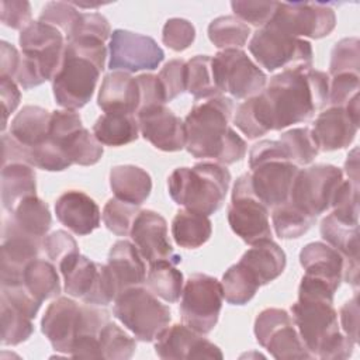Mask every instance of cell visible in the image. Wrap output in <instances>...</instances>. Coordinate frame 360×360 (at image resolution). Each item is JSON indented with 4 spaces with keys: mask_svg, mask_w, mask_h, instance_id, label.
<instances>
[{
    "mask_svg": "<svg viewBox=\"0 0 360 360\" xmlns=\"http://www.w3.org/2000/svg\"><path fill=\"white\" fill-rule=\"evenodd\" d=\"M21 53L17 51V48L6 41H1L0 44V77H15L17 69L20 66Z\"/></svg>",
    "mask_w": 360,
    "mask_h": 360,
    "instance_id": "62",
    "label": "cell"
},
{
    "mask_svg": "<svg viewBox=\"0 0 360 360\" xmlns=\"http://www.w3.org/2000/svg\"><path fill=\"white\" fill-rule=\"evenodd\" d=\"M139 132L155 148L177 152L186 148L184 121L166 105H153L136 114Z\"/></svg>",
    "mask_w": 360,
    "mask_h": 360,
    "instance_id": "20",
    "label": "cell"
},
{
    "mask_svg": "<svg viewBox=\"0 0 360 360\" xmlns=\"http://www.w3.org/2000/svg\"><path fill=\"white\" fill-rule=\"evenodd\" d=\"M249 51L259 65L269 72L312 68L311 44L278 30L270 22L255 32L249 42Z\"/></svg>",
    "mask_w": 360,
    "mask_h": 360,
    "instance_id": "7",
    "label": "cell"
},
{
    "mask_svg": "<svg viewBox=\"0 0 360 360\" xmlns=\"http://www.w3.org/2000/svg\"><path fill=\"white\" fill-rule=\"evenodd\" d=\"M321 235L346 260H359V225L345 224L329 214L321 222Z\"/></svg>",
    "mask_w": 360,
    "mask_h": 360,
    "instance_id": "38",
    "label": "cell"
},
{
    "mask_svg": "<svg viewBox=\"0 0 360 360\" xmlns=\"http://www.w3.org/2000/svg\"><path fill=\"white\" fill-rule=\"evenodd\" d=\"M359 149L354 148L349 155H347V159H346V163H345V172L346 174L349 176V180L359 184Z\"/></svg>",
    "mask_w": 360,
    "mask_h": 360,
    "instance_id": "63",
    "label": "cell"
},
{
    "mask_svg": "<svg viewBox=\"0 0 360 360\" xmlns=\"http://www.w3.org/2000/svg\"><path fill=\"white\" fill-rule=\"evenodd\" d=\"M0 98H1V107H3V124L1 131L6 129L8 115L18 107L21 93L18 90V84L15 80L8 77H0Z\"/></svg>",
    "mask_w": 360,
    "mask_h": 360,
    "instance_id": "61",
    "label": "cell"
},
{
    "mask_svg": "<svg viewBox=\"0 0 360 360\" xmlns=\"http://www.w3.org/2000/svg\"><path fill=\"white\" fill-rule=\"evenodd\" d=\"M359 129V117L343 107H330L322 111L311 131L319 150L332 152L349 146Z\"/></svg>",
    "mask_w": 360,
    "mask_h": 360,
    "instance_id": "23",
    "label": "cell"
},
{
    "mask_svg": "<svg viewBox=\"0 0 360 360\" xmlns=\"http://www.w3.org/2000/svg\"><path fill=\"white\" fill-rule=\"evenodd\" d=\"M342 181L343 172L332 165L301 169L294 179L288 201L316 218L330 208Z\"/></svg>",
    "mask_w": 360,
    "mask_h": 360,
    "instance_id": "12",
    "label": "cell"
},
{
    "mask_svg": "<svg viewBox=\"0 0 360 360\" xmlns=\"http://www.w3.org/2000/svg\"><path fill=\"white\" fill-rule=\"evenodd\" d=\"M360 76L353 73H340L329 82V98L332 107H346L353 98L359 97Z\"/></svg>",
    "mask_w": 360,
    "mask_h": 360,
    "instance_id": "54",
    "label": "cell"
},
{
    "mask_svg": "<svg viewBox=\"0 0 360 360\" xmlns=\"http://www.w3.org/2000/svg\"><path fill=\"white\" fill-rule=\"evenodd\" d=\"M138 214L139 205L114 197L105 202L101 217L108 231L118 236H127L131 233L132 224Z\"/></svg>",
    "mask_w": 360,
    "mask_h": 360,
    "instance_id": "47",
    "label": "cell"
},
{
    "mask_svg": "<svg viewBox=\"0 0 360 360\" xmlns=\"http://www.w3.org/2000/svg\"><path fill=\"white\" fill-rule=\"evenodd\" d=\"M278 141L284 145L290 159L297 166L311 163L319 152V148L312 135V131L311 128H307V127L292 128L290 131H285L284 134L280 135Z\"/></svg>",
    "mask_w": 360,
    "mask_h": 360,
    "instance_id": "46",
    "label": "cell"
},
{
    "mask_svg": "<svg viewBox=\"0 0 360 360\" xmlns=\"http://www.w3.org/2000/svg\"><path fill=\"white\" fill-rule=\"evenodd\" d=\"M221 287L226 302L232 305H245L255 297L260 284L255 276L238 262L224 273Z\"/></svg>",
    "mask_w": 360,
    "mask_h": 360,
    "instance_id": "39",
    "label": "cell"
},
{
    "mask_svg": "<svg viewBox=\"0 0 360 360\" xmlns=\"http://www.w3.org/2000/svg\"><path fill=\"white\" fill-rule=\"evenodd\" d=\"M145 281L148 288L166 302L179 301L183 292V274L176 269V263L169 260L150 263Z\"/></svg>",
    "mask_w": 360,
    "mask_h": 360,
    "instance_id": "37",
    "label": "cell"
},
{
    "mask_svg": "<svg viewBox=\"0 0 360 360\" xmlns=\"http://www.w3.org/2000/svg\"><path fill=\"white\" fill-rule=\"evenodd\" d=\"M44 249L52 263L58 266L68 257L79 253V246L75 238L66 231H55L44 238Z\"/></svg>",
    "mask_w": 360,
    "mask_h": 360,
    "instance_id": "55",
    "label": "cell"
},
{
    "mask_svg": "<svg viewBox=\"0 0 360 360\" xmlns=\"http://www.w3.org/2000/svg\"><path fill=\"white\" fill-rule=\"evenodd\" d=\"M229 184V170L210 162L177 167L167 179L169 194L176 204L207 217L222 207Z\"/></svg>",
    "mask_w": 360,
    "mask_h": 360,
    "instance_id": "5",
    "label": "cell"
},
{
    "mask_svg": "<svg viewBox=\"0 0 360 360\" xmlns=\"http://www.w3.org/2000/svg\"><path fill=\"white\" fill-rule=\"evenodd\" d=\"M239 263L255 276L260 285H264L281 276L287 264V257L276 242L267 239L252 245L243 253Z\"/></svg>",
    "mask_w": 360,
    "mask_h": 360,
    "instance_id": "28",
    "label": "cell"
},
{
    "mask_svg": "<svg viewBox=\"0 0 360 360\" xmlns=\"http://www.w3.org/2000/svg\"><path fill=\"white\" fill-rule=\"evenodd\" d=\"M165 90L166 101L174 100L181 93L187 91V62L183 59L169 60L158 75Z\"/></svg>",
    "mask_w": 360,
    "mask_h": 360,
    "instance_id": "51",
    "label": "cell"
},
{
    "mask_svg": "<svg viewBox=\"0 0 360 360\" xmlns=\"http://www.w3.org/2000/svg\"><path fill=\"white\" fill-rule=\"evenodd\" d=\"M141 93L136 77L122 70H111L103 79L97 104L104 112H124L136 115Z\"/></svg>",
    "mask_w": 360,
    "mask_h": 360,
    "instance_id": "25",
    "label": "cell"
},
{
    "mask_svg": "<svg viewBox=\"0 0 360 360\" xmlns=\"http://www.w3.org/2000/svg\"><path fill=\"white\" fill-rule=\"evenodd\" d=\"M269 22L295 38L319 39L335 30L336 14L323 3H278Z\"/></svg>",
    "mask_w": 360,
    "mask_h": 360,
    "instance_id": "14",
    "label": "cell"
},
{
    "mask_svg": "<svg viewBox=\"0 0 360 360\" xmlns=\"http://www.w3.org/2000/svg\"><path fill=\"white\" fill-rule=\"evenodd\" d=\"M212 73L218 90L235 98H250L263 91L264 72L242 49H222L212 58Z\"/></svg>",
    "mask_w": 360,
    "mask_h": 360,
    "instance_id": "10",
    "label": "cell"
},
{
    "mask_svg": "<svg viewBox=\"0 0 360 360\" xmlns=\"http://www.w3.org/2000/svg\"><path fill=\"white\" fill-rule=\"evenodd\" d=\"M232 98L217 96L195 104L184 120L186 149L198 159L232 165L246 155V142L229 127Z\"/></svg>",
    "mask_w": 360,
    "mask_h": 360,
    "instance_id": "2",
    "label": "cell"
},
{
    "mask_svg": "<svg viewBox=\"0 0 360 360\" xmlns=\"http://www.w3.org/2000/svg\"><path fill=\"white\" fill-rule=\"evenodd\" d=\"M1 22L13 30H24L31 21V6L25 0H1Z\"/></svg>",
    "mask_w": 360,
    "mask_h": 360,
    "instance_id": "57",
    "label": "cell"
},
{
    "mask_svg": "<svg viewBox=\"0 0 360 360\" xmlns=\"http://www.w3.org/2000/svg\"><path fill=\"white\" fill-rule=\"evenodd\" d=\"M212 233V225L207 215L180 210L172 222V235L174 242L186 249H195L204 245Z\"/></svg>",
    "mask_w": 360,
    "mask_h": 360,
    "instance_id": "35",
    "label": "cell"
},
{
    "mask_svg": "<svg viewBox=\"0 0 360 360\" xmlns=\"http://www.w3.org/2000/svg\"><path fill=\"white\" fill-rule=\"evenodd\" d=\"M11 304L13 307L18 308L32 319L37 316L38 309L41 307V301H38L28 290L27 287L21 284H13V285H1V298Z\"/></svg>",
    "mask_w": 360,
    "mask_h": 360,
    "instance_id": "56",
    "label": "cell"
},
{
    "mask_svg": "<svg viewBox=\"0 0 360 360\" xmlns=\"http://www.w3.org/2000/svg\"><path fill=\"white\" fill-rule=\"evenodd\" d=\"M163 59L165 52L153 38L128 30H114L111 32L108 62L111 70L127 73L153 70Z\"/></svg>",
    "mask_w": 360,
    "mask_h": 360,
    "instance_id": "16",
    "label": "cell"
},
{
    "mask_svg": "<svg viewBox=\"0 0 360 360\" xmlns=\"http://www.w3.org/2000/svg\"><path fill=\"white\" fill-rule=\"evenodd\" d=\"M112 314L142 342L156 340L172 319L170 308L141 285L122 291L114 300Z\"/></svg>",
    "mask_w": 360,
    "mask_h": 360,
    "instance_id": "6",
    "label": "cell"
},
{
    "mask_svg": "<svg viewBox=\"0 0 360 360\" xmlns=\"http://www.w3.org/2000/svg\"><path fill=\"white\" fill-rule=\"evenodd\" d=\"M155 352L160 359H218L224 357L221 349L204 338L202 333L176 323L160 332L155 342Z\"/></svg>",
    "mask_w": 360,
    "mask_h": 360,
    "instance_id": "19",
    "label": "cell"
},
{
    "mask_svg": "<svg viewBox=\"0 0 360 360\" xmlns=\"http://www.w3.org/2000/svg\"><path fill=\"white\" fill-rule=\"evenodd\" d=\"M300 263L305 274L318 277L339 288L343 280L346 259L335 248L323 242H311L300 252Z\"/></svg>",
    "mask_w": 360,
    "mask_h": 360,
    "instance_id": "27",
    "label": "cell"
},
{
    "mask_svg": "<svg viewBox=\"0 0 360 360\" xmlns=\"http://www.w3.org/2000/svg\"><path fill=\"white\" fill-rule=\"evenodd\" d=\"M82 13L73 6V3L65 1H49L44 6L38 21L49 24L58 28L63 35L66 42H69L80 24Z\"/></svg>",
    "mask_w": 360,
    "mask_h": 360,
    "instance_id": "44",
    "label": "cell"
},
{
    "mask_svg": "<svg viewBox=\"0 0 360 360\" xmlns=\"http://www.w3.org/2000/svg\"><path fill=\"white\" fill-rule=\"evenodd\" d=\"M22 284L41 302L60 294V281L56 267L53 263L44 259H35L28 263L22 276Z\"/></svg>",
    "mask_w": 360,
    "mask_h": 360,
    "instance_id": "36",
    "label": "cell"
},
{
    "mask_svg": "<svg viewBox=\"0 0 360 360\" xmlns=\"http://www.w3.org/2000/svg\"><path fill=\"white\" fill-rule=\"evenodd\" d=\"M80 319V305L68 297H59L46 308L41 330L56 352L70 356Z\"/></svg>",
    "mask_w": 360,
    "mask_h": 360,
    "instance_id": "22",
    "label": "cell"
},
{
    "mask_svg": "<svg viewBox=\"0 0 360 360\" xmlns=\"http://www.w3.org/2000/svg\"><path fill=\"white\" fill-rule=\"evenodd\" d=\"M55 214L62 225L79 236L100 226V208L93 198L79 190L63 193L55 202Z\"/></svg>",
    "mask_w": 360,
    "mask_h": 360,
    "instance_id": "24",
    "label": "cell"
},
{
    "mask_svg": "<svg viewBox=\"0 0 360 360\" xmlns=\"http://www.w3.org/2000/svg\"><path fill=\"white\" fill-rule=\"evenodd\" d=\"M315 217L307 214L290 201L274 207L271 212L276 235L281 239H297L302 236L315 224Z\"/></svg>",
    "mask_w": 360,
    "mask_h": 360,
    "instance_id": "40",
    "label": "cell"
},
{
    "mask_svg": "<svg viewBox=\"0 0 360 360\" xmlns=\"http://www.w3.org/2000/svg\"><path fill=\"white\" fill-rule=\"evenodd\" d=\"M228 222L231 229L248 245L271 239L269 208L255 195L250 173L239 176L233 184Z\"/></svg>",
    "mask_w": 360,
    "mask_h": 360,
    "instance_id": "9",
    "label": "cell"
},
{
    "mask_svg": "<svg viewBox=\"0 0 360 360\" xmlns=\"http://www.w3.org/2000/svg\"><path fill=\"white\" fill-rule=\"evenodd\" d=\"M93 134L101 145L122 146L138 139L139 125L134 114L104 112L94 122Z\"/></svg>",
    "mask_w": 360,
    "mask_h": 360,
    "instance_id": "33",
    "label": "cell"
},
{
    "mask_svg": "<svg viewBox=\"0 0 360 360\" xmlns=\"http://www.w3.org/2000/svg\"><path fill=\"white\" fill-rule=\"evenodd\" d=\"M44 240L27 236L3 225L1 285L21 284L25 267L38 259Z\"/></svg>",
    "mask_w": 360,
    "mask_h": 360,
    "instance_id": "21",
    "label": "cell"
},
{
    "mask_svg": "<svg viewBox=\"0 0 360 360\" xmlns=\"http://www.w3.org/2000/svg\"><path fill=\"white\" fill-rule=\"evenodd\" d=\"M82 37L97 38L105 42L111 37V28L107 18L100 13H82L79 28L72 39Z\"/></svg>",
    "mask_w": 360,
    "mask_h": 360,
    "instance_id": "59",
    "label": "cell"
},
{
    "mask_svg": "<svg viewBox=\"0 0 360 360\" xmlns=\"http://www.w3.org/2000/svg\"><path fill=\"white\" fill-rule=\"evenodd\" d=\"M340 326L343 333L350 338L354 343L359 342V300L357 292L349 301H346L339 311Z\"/></svg>",
    "mask_w": 360,
    "mask_h": 360,
    "instance_id": "60",
    "label": "cell"
},
{
    "mask_svg": "<svg viewBox=\"0 0 360 360\" xmlns=\"http://www.w3.org/2000/svg\"><path fill=\"white\" fill-rule=\"evenodd\" d=\"M35 172L27 163H8L1 166V202L11 212L22 200L37 195Z\"/></svg>",
    "mask_w": 360,
    "mask_h": 360,
    "instance_id": "32",
    "label": "cell"
},
{
    "mask_svg": "<svg viewBox=\"0 0 360 360\" xmlns=\"http://www.w3.org/2000/svg\"><path fill=\"white\" fill-rule=\"evenodd\" d=\"M250 35V28L236 15H221L208 25V38L222 49H240Z\"/></svg>",
    "mask_w": 360,
    "mask_h": 360,
    "instance_id": "41",
    "label": "cell"
},
{
    "mask_svg": "<svg viewBox=\"0 0 360 360\" xmlns=\"http://www.w3.org/2000/svg\"><path fill=\"white\" fill-rule=\"evenodd\" d=\"M98 346L101 359L127 360L134 356L136 342L129 335H127L118 325L108 322L100 332Z\"/></svg>",
    "mask_w": 360,
    "mask_h": 360,
    "instance_id": "45",
    "label": "cell"
},
{
    "mask_svg": "<svg viewBox=\"0 0 360 360\" xmlns=\"http://www.w3.org/2000/svg\"><path fill=\"white\" fill-rule=\"evenodd\" d=\"M68 295L80 298L84 304L105 307L118 297V290L107 264H100L76 253L59 266Z\"/></svg>",
    "mask_w": 360,
    "mask_h": 360,
    "instance_id": "8",
    "label": "cell"
},
{
    "mask_svg": "<svg viewBox=\"0 0 360 360\" xmlns=\"http://www.w3.org/2000/svg\"><path fill=\"white\" fill-rule=\"evenodd\" d=\"M332 215L350 225H359V184L343 180L339 186L333 201H332Z\"/></svg>",
    "mask_w": 360,
    "mask_h": 360,
    "instance_id": "49",
    "label": "cell"
},
{
    "mask_svg": "<svg viewBox=\"0 0 360 360\" xmlns=\"http://www.w3.org/2000/svg\"><path fill=\"white\" fill-rule=\"evenodd\" d=\"M136 82L141 93V103H139L138 112L141 110H145L153 105H165V103H167L165 90L158 76L150 73H143L136 76Z\"/></svg>",
    "mask_w": 360,
    "mask_h": 360,
    "instance_id": "58",
    "label": "cell"
},
{
    "mask_svg": "<svg viewBox=\"0 0 360 360\" xmlns=\"http://www.w3.org/2000/svg\"><path fill=\"white\" fill-rule=\"evenodd\" d=\"M211 62L212 58L208 55H197L187 62V91L195 100H208L221 94L214 80Z\"/></svg>",
    "mask_w": 360,
    "mask_h": 360,
    "instance_id": "42",
    "label": "cell"
},
{
    "mask_svg": "<svg viewBox=\"0 0 360 360\" xmlns=\"http://www.w3.org/2000/svg\"><path fill=\"white\" fill-rule=\"evenodd\" d=\"M30 165L48 172H62L72 166L68 155L49 138L39 146L30 148Z\"/></svg>",
    "mask_w": 360,
    "mask_h": 360,
    "instance_id": "50",
    "label": "cell"
},
{
    "mask_svg": "<svg viewBox=\"0 0 360 360\" xmlns=\"http://www.w3.org/2000/svg\"><path fill=\"white\" fill-rule=\"evenodd\" d=\"M65 35L55 27L32 21L20 32L21 55L28 59L46 80L56 76L65 52Z\"/></svg>",
    "mask_w": 360,
    "mask_h": 360,
    "instance_id": "15",
    "label": "cell"
},
{
    "mask_svg": "<svg viewBox=\"0 0 360 360\" xmlns=\"http://www.w3.org/2000/svg\"><path fill=\"white\" fill-rule=\"evenodd\" d=\"M291 312L294 325L312 357L343 360L352 356L356 343L340 332L332 300L298 297Z\"/></svg>",
    "mask_w": 360,
    "mask_h": 360,
    "instance_id": "4",
    "label": "cell"
},
{
    "mask_svg": "<svg viewBox=\"0 0 360 360\" xmlns=\"http://www.w3.org/2000/svg\"><path fill=\"white\" fill-rule=\"evenodd\" d=\"M250 183L255 195L267 207L274 208L290 200L298 166L287 158H273L253 165Z\"/></svg>",
    "mask_w": 360,
    "mask_h": 360,
    "instance_id": "17",
    "label": "cell"
},
{
    "mask_svg": "<svg viewBox=\"0 0 360 360\" xmlns=\"http://www.w3.org/2000/svg\"><path fill=\"white\" fill-rule=\"evenodd\" d=\"M329 98V76L316 69H287L274 75L255 97L238 105L235 125L250 139L311 120Z\"/></svg>",
    "mask_w": 360,
    "mask_h": 360,
    "instance_id": "1",
    "label": "cell"
},
{
    "mask_svg": "<svg viewBox=\"0 0 360 360\" xmlns=\"http://www.w3.org/2000/svg\"><path fill=\"white\" fill-rule=\"evenodd\" d=\"M277 1H232L231 7L235 15L243 22H250L255 27H264L273 17L277 8Z\"/></svg>",
    "mask_w": 360,
    "mask_h": 360,
    "instance_id": "52",
    "label": "cell"
},
{
    "mask_svg": "<svg viewBox=\"0 0 360 360\" xmlns=\"http://www.w3.org/2000/svg\"><path fill=\"white\" fill-rule=\"evenodd\" d=\"M10 214V218L4 219V226L39 240H44L52 224L48 205L37 195L22 200Z\"/></svg>",
    "mask_w": 360,
    "mask_h": 360,
    "instance_id": "29",
    "label": "cell"
},
{
    "mask_svg": "<svg viewBox=\"0 0 360 360\" xmlns=\"http://www.w3.org/2000/svg\"><path fill=\"white\" fill-rule=\"evenodd\" d=\"M52 112L38 105H25L15 114L10 135L27 148H35L49 138Z\"/></svg>",
    "mask_w": 360,
    "mask_h": 360,
    "instance_id": "31",
    "label": "cell"
},
{
    "mask_svg": "<svg viewBox=\"0 0 360 360\" xmlns=\"http://www.w3.org/2000/svg\"><path fill=\"white\" fill-rule=\"evenodd\" d=\"M0 319L1 343L6 346H15L25 342L34 332L32 318L4 300H0Z\"/></svg>",
    "mask_w": 360,
    "mask_h": 360,
    "instance_id": "43",
    "label": "cell"
},
{
    "mask_svg": "<svg viewBox=\"0 0 360 360\" xmlns=\"http://www.w3.org/2000/svg\"><path fill=\"white\" fill-rule=\"evenodd\" d=\"M129 235L139 255L149 264L160 260H169L176 264L181 262V256L173 250L169 242L167 222L160 214L152 210L139 211Z\"/></svg>",
    "mask_w": 360,
    "mask_h": 360,
    "instance_id": "18",
    "label": "cell"
},
{
    "mask_svg": "<svg viewBox=\"0 0 360 360\" xmlns=\"http://www.w3.org/2000/svg\"><path fill=\"white\" fill-rule=\"evenodd\" d=\"M195 39V28L194 25L184 18H170L163 25L162 41L163 44L176 51L187 49Z\"/></svg>",
    "mask_w": 360,
    "mask_h": 360,
    "instance_id": "53",
    "label": "cell"
},
{
    "mask_svg": "<svg viewBox=\"0 0 360 360\" xmlns=\"http://www.w3.org/2000/svg\"><path fill=\"white\" fill-rule=\"evenodd\" d=\"M49 139L63 149L72 165L91 166L103 156L101 143L84 127L59 136H49Z\"/></svg>",
    "mask_w": 360,
    "mask_h": 360,
    "instance_id": "34",
    "label": "cell"
},
{
    "mask_svg": "<svg viewBox=\"0 0 360 360\" xmlns=\"http://www.w3.org/2000/svg\"><path fill=\"white\" fill-rule=\"evenodd\" d=\"M107 267L118 290V295L146 280V269L136 246L128 240H117L110 252Z\"/></svg>",
    "mask_w": 360,
    "mask_h": 360,
    "instance_id": "26",
    "label": "cell"
},
{
    "mask_svg": "<svg viewBox=\"0 0 360 360\" xmlns=\"http://www.w3.org/2000/svg\"><path fill=\"white\" fill-rule=\"evenodd\" d=\"M221 283L208 274L195 273L188 277L181 292L180 314L184 325L207 335L219 318L222 308Z\"/></svg>",
    "mask_w": 360,
    "mask_h": 360,
    "instance_id": "11",
    "label": "cell"
},
{
    "mask_svg": "<svg viewBox=\"0 0 360 360\" xmlns=\"http://www.w3.org/2000/svg\"><path fill=\"white\" fill-rule=\"evenodd\" d=\"M110 187L118 200L141 205L152 191V179L142 167L120 165L110 172Z\"/></svg>",
    "mask_w": 360,
    "mask_h": 360,
    "instance_id": "30",
    "label": "cell"
},
{
    "mask_svg": "<svg viewBox=\"0 0 360 360\" xmlns=\"http://www.w3.org/2000/svg\"><path fill=\"white\" fill-rule=\"evenodd\" d=\"M255 336L260 346L277 360L312 359L292 318L280 308L263 309L255 321Z\"/></svg>",
    "mask_w": 360,
    "mask_h": 360,
    "instance_id": "13",
    "label": "cell"
},
{
    "mask_svg": "<svg viewBox=\"0 0 360 360\" xmlns=\"http://www.w3.org/2000/svg\"><path fill=\"white\" fill-rule=\"evenodd\" d=\"M105 58L101 39L82 37L66 42L62 65L52 80L56 104L73 111L84 107L96 90Z\"/></svg>",
    "mask_w": 360,
    "mask_h": 360,
    "instance_id": "3",
    "label": "cell"
},
{
    "mask_svg": "<svg viewBox=\"0 0 360 360\" xmlns=\"http://www.w3.org/2000/svg\"><path fill=\"white\" fill-rule=\"evenodd\" d=\"M359 45H360V41L357 37L343 38L339 42H336L330 53L329 73L332 76H336L340 73L359 75V70H360Z\"/></svg>",
    "mask_w": 360,
    "mask_h": 360,
    "instance_id": "48",
    "label": "cell"
}]
</instances>
